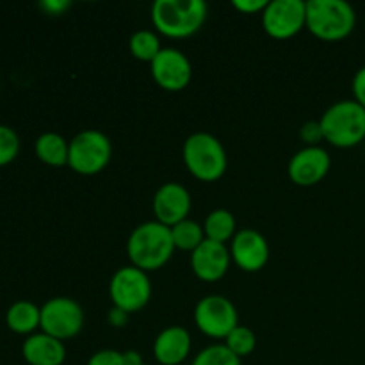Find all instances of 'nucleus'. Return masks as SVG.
<instances>
[{
  "label": "nucleus",
  "mask_w": 365,
  "mask_h": 365,
  "mask_svg": "<svg viewBox=\"0 0 365 365\" xmlns=\"http://www.w3.org/2000/svg\"><path fill=\"white\" fill-rule=\"evenodd\" d=\"M203 230H205V237L209 241L227 245L237 234V221H235L234 214L227 209L210 210L209 216L203 221Z\"/></svg>",
  "instance_id": "nucleus-20"
},
{
  "label": "nucleus",
  "mask_w": 365,
  "mask_h": 365,
  "mask_svg": "<svg viewBox=\"0 0 365 365\" xmlns=\"http://www.w3.org/2000/svg\"><path fill=\"white\" fill-rule=\"evenodd\" d=\"M192 339L185 328L168 327L153 341V356L160 365H180L191 355Z\"/></svg>",
  "instance_id": "nucleus-16"
},
{
  "label": "nucleus",
  "mask_w": 365,
  "mask_h": 365,
  "mask_svg": "<svg viewBox=\"0 0 365 365\" xmlns=\"http://www.w3.org/2000/svg\"><path fill=\"white\" fill-rule=\"evenodd\" d=\"M128 317H130V314L123 312V310L116 309V307H113V309L109 310V314H107V321H109V324H110V327H113V328H123V327H127Z\"/></svg>",
  "instance_id": "nucleus-31"
},
{
  "label": "nucleus",
  "mask_w": 365,
  "mask_h": 365,
  "mask_svg": "<svg viewBox=\"0 0 365 365\" xmlns=\"http://www.w3.org/2000/svg\"><path fill=\"white\" fill-rule=\"evenodd\" d=\"M232 257L230 248L221 242L205 239L195 252L191 253V271L202 282H220L227 277L230 269Z\"/></svg>",
  "instance_id": "nucleus-15"
},
{
  "label": "nucleus",
  "mask_w": 365,
  "mask_h": 365,
  "mask_svg": "<svg viewBox=\"0 0 365 365\" xmlns=\"http://www.w3.org/2000/svg\"><path fill=\"white\" fill-rule=\"evenodd\" d=\"M171 237H173L175 248L180 252L192 253L203 241H205V230L203 225H200L195 220H184L171 227Z\"/></svg>",
  "instance_id": "nucleus-21"
},
{
  "label": "nucleus",
  "mask_w": 365,
  "mask_h": 365,
  "mask_svg": "<svg viewBox=\"0 0 365 365\" xmlns=\"http://www.w3.org/2000/svg\"><path fill=\"white\" fill-rule=\"evenodd\" d=\"M191 207V195L178 182H166L153 195L152 209L153 214H155V221L170 228L180 223V221L187 220Z\"/></svg>",
  "instance_id": "nucleus-14"
},
{
  "label": "nucleus",
  "mask_w": 365,
  "mask_h": 365,
  "mask_svg": "<svg viewBox=\"0 0 365 365\" xmlns=\"http://www.w3.org/2000/svg\"><path fill=\"white\" fill-rule=\"evenodd\" d=\"M267 4V0H234L235 9L245 14H262Z\"/></svg>",
  "instance_id": "nucleus-28"
},
{
  "label": "nucleus",
  "mask_w": 365,
  "mask_h": 365,
  "mask_svg": "<svg viewBox=\"0 0 365 365\" xmlns=\"http://www.w3.org/2000/svg\"><path fill=\"white\" fill-rule=\"evenodd\" d=\"M269 242L253 228H241L230 241L232 262L245 273H259L269 262Z\"/></svg>",
  "instance_id": "nucleus-12"
},
{
  "label": "nucleus",
  "mask_w": 365,
  "mask_h": 365,
  "mask_svg": "<svg viewBox=\"0 0 365 365\" xmlns=\"http://www.w3.org/2000/svg\"><path fill=\"white\" fill-rule=\"evenodd\" d=\"M88 365H127L125 356L121 351L116 349H100L89 356Z\"/></svg>",
  "instance_id": "nucleus-27"
},
{
  "label": "nucleus",
  "mask_w": 365,
  "mask_h": 365,
  "mask_svg": "<svg viewBox=\"0 0 365 365\" xmlns=\"http://www.w3.org/2000/svg\"><path fill=\"white\" fill-rule=\"evenodd\" d=\"M6 324L11 331L18 335H32L41 328V307L36 303L20 299L7 309Z\"/></svg>",
  "instance_id": "nucleus-18"
},
{
  "label": "nucleus",
  "mask_w": 365,
  "mask_h": 365,
  "mask_svg": "<svg viewBox=\"0 0 365 365\" xmlns=\"http://www.w3.org/2000/svg\"><path fill=\"white\" fill-rule=\"evenodd\" d=\"M109 298L113 307L127 314L139 312L152 299V282L148 273L135 266H123L109 282Z\"/></svg>",
  "instance_id": "nucleus-7"
},
{
  "label": "nucleus",
  "mask_w": 365,
  "mask_h": 365,
  "mask_svg": "<svg viewBox=\"0 0 365 365\" xmlns=\"http://www.w3.org/2000/svg\"><path fill=\"white\" fill-rule=\"evenodd\" d=\"M150 71L160 89L170 93L184 91L192 78V66L189 57L178 48H163L150 63Z\"/></svg>",
  "instance_id": "nucleus-11"
},
{
  "label": "nucleus",
  "mask_w": 365,
  "mask_h": 365,
  "mask_svg": "<svg viewBox=\"0 0 365 365\" xmlns=\"http://www.w3.org/2000/svg\"><path fill=\"white\" fill-rule=\"evenodd\" d=\"M128 48H130V53L138 61H141V63H152L160 53L163 46H160L159 34L145 29V31H138L130 36Z\"/></svg>",
  "instance_id": "nucleus-22"
},
{
  "label": "nucleus",
  "mask_w": 365,
  "mask_h": 365,
  "mask_svg": "<svg viewBox=\"0 0 365 365\" xmlns=\"http://www.w3.org/2000/svg\"><path fill=\"white\" fill-rule=\"evenodd\" d=\"M191 365H241V359H237L225 344H212L203 348L192 359Z\"/></svg>",
  "instance_id": "nucleus-24"
},
{
  "label": "nucleus",
  "mask_w": 365,
  "mask_h": 365,
  "mask_svg": "<svg viewBox=\"0 0 365 365\" xmlns=\"http://www.w3.org/2000/svg\"><path fill=\"white\" fill-rule=\"evenodd\" d=\"M171 228L159 221H145L130 232L127 239V255L132 266L145 273L159 271L175 253Z\"/></svg>",
  "instance_id": "nucleus-1"
},
{
  "label": "nucleus",
  "mask_w": 365,
  "mask_h": 365,
  "mask_svg": "<svg viewBox=\"0 0 365 365\" xmlns=\"http://www.w3.org/2000/svg\"><path fill=\"white\" fill-rule=\"evenodd\" d=\"M262 29L273 39H291L307 29V2L271 0L264 9Z\"/></svg>",
  "instance_id": "nucleus-10"
},
{
  "label": "nucleus",
  "mask_w": 365,
  "mask_h": 365,
  "mask_svg": "<svg viewBox=\"0 0 365 365\" xmlns=\"http://www.w3.org/2000/svg\"><path fill=\"white\" fill-rule=\"evenodd\" d=\"M36 157L46 166L61 168L68 166V155H70V141L57 132H45L36 139Z\"/></svg>",
  "instance_id": "nucleus-19"
},
{
  "label": "nucleus",
  "mask_w": 365,
  "mask_h": 365,
  "mask_svg": "<svg viewBox=\"0 0 365 365\" xmlns=\"http://www.w3.org/2000/svg\"><path fill=\"white\" fill-rule=\"evenodd\" d=\"M356 25V13L346 0H310L307 2V29L327 43L346 39Z\"/></svg>",
  "instance_id": "nucleus-3"
},
{
  "label": "nucleus",
  "mask_w": 365,
  "mask_h": 365,
  "mask_svg": "<svg viewBox=\"0 0 365 365\" xmlns=\"http://www.w3.org/2000/svg\"><path fill=\"white\" fill-rule=\"evenodd\" d=\"M113 159V143L109 135L96 128H88L70 141L68 166L82 177L98 175L109 166Z\"/></svg>",
  "instance_id": "nucleus-6"
},
{
  "label": "nucleus",
  "mask_w": 365,
  "mask_h": 365,
  "mask_svg": "<svg viewBox=\"0 0 365 365\" xmlns=\"http://www.w3.org/2000/svg\"><path fill=\"white\" fill-rule=\"evenodd\" d=\"M84 321L82 305L68 296L50 298L41 307V331L63 342L77 337L84 328Z\"/></svg>",
  "instance_id": "nucleus-8"
},
{
  "label": "nucleus",
  "mask_w": 365,
  "mask_h": 365,
  "mask_svg": "<svg viewBox=\"0 0 365 365\" xmlns=\"http://www.w3.org/2000/svg\"><path fill=\"white\" fill-rule=\"evenodd\" d=\"M20 153V138L7 125H0V166L11 164Z\"/></svg>",
  "instance_id": "nucleus-25"
},
{
  "label": "nucleus",
  "mask_w": 365,
  "mask_h": 365,
  "mask_svg": "<svg viewBox=\"0 0 365 365\" xmlns=\"http://www.w3.org/2000/svg\"><path fill=\"white\" fill-rule=\"evenodd\" d=\"M39 7L50 16H61L70 9L71 2L70 0H43V2H39Z\"/></svg>",
  "instance_id": "nucleus-29"
},
{
  "label": "nucleus",
  "mask_w": 365,
  "mask_h": 365,
  "mask_svg": "<svg viewBox=\"0 0 365 365\" xmlns=\"http://www.w3.org/2000/svg\"><path fill=\"white\" fill-rule=\"evenodd\" d=\"M299 139H302L307 146H319V143L324 141L323 128H321L319 120L303 123L302 128H299Z\"/></svg>",
  "instance_id": "nucleus-26"
},
{
  "label": "nucleus",
  "mask_w": 365,
  "mask_h": 365,
  "mask_svg": "<svg viewBox=\"0 0 365 365\" xmlns=\"http://www.w3.org/2000/svg\"><path fill=\"white\" fill-rule=\"evenodd\" d=\"M319 123L324 141L335 148H355L365 141V109L355 98L331 103Z\"/></svg>",
  "instance_id": "nucleus-4"
},
{
  "label": "nucleus",
  "mask_w": 365,
  "mask_h": 365,
  "mask_svg": "<svg viewBox=\"0 0 365 365\" xmlns=\"http://www.w3.org/2000/svg\"><path fill=\"white\" fill-rule=\"evenodd\" d=\"M141 365H148V364H141Z\"/></svg>",
  "instance_id": "nucleus-33"
},
{
  "label": "nucleus",
  "mask_w": 365,
  "mask_h": 365,
  "mask_svg": "<svg viewBox=\"0 0 365 365\" xmlns=\"http://www.w3.org/2000/svg\"><path fill=\"white\" fill-rule=\"evenodd\" d=\"M223 344L227 346L237 359H245V356L252 355V353L255 351L257 335L252 328L239 324V327L234 328V330L230 331V335L225 339Z\"/></svg>",
  "instance_id": "nucleus-23"
},
{
  "label": "nucleus",
  "mask_w": 365,
  "mask_h": 365,
  "mask_svg": "<svg viewBox=\"0 0 365 365\" xmlns=\"http://www.w3.org/2000/svg\"><path fill=\"white\" fill-rule=\"evenodd\" d=\"M195 324L207 337L225 341L239 327L237 309L227 296L209 294L196 303Z\"/></svg>",
  "instance_id": "nucleus-9"
},
{
  "label": "nucleus",
  "mask_w": 365,
  "mask_h": 365,
  "mask_svg": "<svg viewBox=\"0 0 365 365\" xmlns=\"http://www.w3.org/2000/svg\"><path fill=\"white\" fill-rule=\"evenodd\" d=\"M21 355L29 365H63L66 360V346L45 331H36L25 339Z\"/></svg>",
  "instance_id": "nucleus-17"
},
{
  "label": "nucleus",
  "mask_w": 365,
  "mask_h": 365,
  "mask_svg": "<svg viewBox=\"0 0 365 365\" xmlns=\"http://www.w3.org/2000/svg\"><path fill=\"white\" fill-rule=\"evenodd\" d=\"M351 88H353V96H355V100L365 109V66L360 68V70L355 73Z\"/></svg>",
  "instance_id": "nucleus-30"
},
{
  "label": "nucleus",
  "mask_w": 365,
  "mask_h": 365,
  "mask_svg": "<svg viewBox=\"0 0 365 365\" xmlns=\"http://www.w3.org/2000/svg\"><path fill=\"white\" fill-rule=\"evenodd\" d=\"M203 0H155L152 6V24L159 34L171 39L195 36L207 20Z\"/></svg>",
  "instance_id": "nucleus-2"
},
{
  "label": "nucleus",
  "mask_w": 365,
  "mask_h": 365,
  "mask_svg": "<svg viewBox=\"0 0 365 365\" xmlns=\"http://www.w3.org/2000/svg\"><path fill=\"white\" fill-rule=\"evenodd\" d=\"M185 168L202 182H216L227 173L228 155L223 143L209 132H195L182 148Z\"/></svg>",
  "instance_id": "nucleus-5"
},
{
  "label": "nucleus",
  "mask_w": 365,
  "mask_h": 365,
  "mask_svg": "<svg viewBox=\"0 0 365 365\" xmlns=\"http://www.w3.org/2000/svg\"><path fill=\"white\" fill-rule=\"evenodd\" d=\"M331 157L323 146H305L289 160V178L299 187H312L330 173Z\"/></svg>",
  "instance_id": "nucleus-13"
},
{
  "label": "nucleus",
  "mask_w": 365,
  "mask_h": 365,
  "mask_svg": "<svg viewBox=\"0 0 365 365\" xmlns=\"http://www.w3.org/2000/svg\"><path fill=\"white\" fill-rule=\"evenodd\" d=\"M123 356H125V364H127V365H141V364H145V362H143L141 355H139L138 351H134V349H128V351H123Z\"/></svg>",
  "instance_id": "nucleus-32"
}]
</instances>
